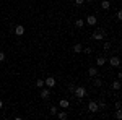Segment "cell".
<instances>
[{
  "instance_id": "6da1fadb",
  "label": "cell",
  "mask_w": 122,
  "mask_h": 120,
  "mask_svg": "<svg viewBox=\"0 0 122 120\" xmlns=\"http://www.w3.org/2000/svg\"><path fill=\"white\" fill-rule=\"evenodd\" d=\"M73 96H76L78 99H83L85 96H86V89H85L83 86H75V89H73Z\"/></svg>"
},
{
  "instance_id": "7a4b0ae2",
  "label": "cell",
  "mask_w": 122,
  "mask_h": 120,
  "mask_svg": "<svg viewBox=\"0 0 122 120\" xmlns=\"http://www.w3.org/2000/svg\"><path fill=\"white\" fill-rule=\"evenodd\" d=\"M91 37H93L94 41H103V37H104V29H96L93 34H91Z\"/></svg>"
},
{
  "instance_id": "3957f363",
  "label": "cell",
  "mask_w": 122,
  "mask_h": 120,
  "mask_svg": "<svg viewBox=\"0 0 122 120\" xmlns=\"http://www.w3.org/2000/svg\"><path fill=\"white\" fill-rule=\"evenodd\" d=\"M44 86L49 88V89H51V88H54V86H56V80H54L52 76H47L46 80H44Z\"/></svg>"
},
{
  "instance_id": "277c9868",
  "label": "cell",
  "mask_w": 122,
  "mask_h": 120,
  "mask_svg": "<svg viewBox=\"0 0 122 120\" xmlns=\"http://www.w3.org/2000/svg\"><path fill=\"white\" fill-rule=\"evenodd\" d=\"M88 110L93 112V114H94V112H98V110H99L98 102H96V101H90V102H88Z\"/></svg>"
},
{
  "instance_id": "5b68a950",
  "label": "cell",
  "mask_w": 122,
  "mask_h": 120,
  "mask_svg": "<svg viewBox=\"0 0 122 120\" xmlns=\"http://www.w3.org/2000/svg\"><path fill=\"white\" fill-rule=\"evenodd\" d=\"M109 63H111V67H116L117 68V67H121V58L119 57H111L109 58Z\"/></svg>"
},
{
  "instance_id": "8992f818",
  "label": "cell",
  "mask_w": 122,
  "mask_h": 120,
  "mask_svg": "<svg viewBox=\"0 0 122 120\" xmlns=\"http://www.w3.org/2000/svg\"><path fill=\"white\" fill-rule=\"evenodd\" d=\"M98 23V19H96V16L94 15H90V16H86V24H90V26H94Z\"/></svg>"
},
{
  "instance_id": "52a82bcc",
  "label": "cell",
  "mask_w": 122,
  "mask_h": 120,
  "mask_svg": "<svg viewBox=\"0 0 122 120\" xmlns=\"http://www.w3.org/2000/svg\"><path fill=\"white\" fill-rule=\"evenodd\" d=\"M13 33H15L16 36H23V34H25V26H23V24H18V26L15 28Z\"/></svg>"
},
{
  "instance_id": "ba28073f",
  "label": "cell",
  "mask_w": 122,
  "mask_h": 120,
  "mask_svg": "<svg viewBox=\"0 0 122 120\" xmlns=\"http://www.w3.org/2000/svg\"><path fill=\"white\" fill-rule=\"evenodd\" d=\"M42 99H49L51 97V91H49V88H44V89H41V94H39Z\"/></svg>"
},
{
  "instance_id": "9c48e42d",
  "label": "cell",
  "mask_w": 122,
  "mask_h": 120,
  "mask_svg": "<svg viewBox=\"0 0 122 120\" xmlns=\"http://www.w3.org/2000/svg\"><path fill=\"white\" fill-rule=\"evenodd\" d=\"M104 63H106V57H98V58H96V65H98V67H103Z\"/></svg>"
},
{
  "instance_id": "30bf717a",
  "label": "cell",
  "mask_w": 122,
  "mask_h": 120,
  "mask_svg": "<svg viewBox=\"0 0 122 120\" xmlns=\"http://www.w3.org/2000/svg\"><path fill=\"white\" fill-rule=\"evenodd\" d=\"M88 73H90V76H96L98 75V68L96 67H90L88 68Z\"/></svg>"
},
{
  "instance_id": "8fae6325",
  "label": "cell",
  "mask_w": 122,
  "mask_h": 120,
  "mask_svg": "<svg viewBox=\"0 0 122 120\" xmlns=\"http://www.w3.org/2000/svg\"><path fill=\"white\" fill-rule=\"evenodd\" d=\"M109 7H111L109 0H103V2H101V8L103 10H109Z\"/></svg>"
},
{
  "instance_id": "7c38bea8",
  "label": "cell",
  "mask_w": 122,
  "mask_h": 120,
  "mask_svg": "<svg viewBox=\"0 0 122 120\" xmlns=\"http://www.w3.org/2000/svg\"><path fill=\"white\" fill-rule=\"evenodd\" d=\"M56 115H57V117H59L60 120H65L67 117H68V115H67V112H59V110H57V114H56Z\"/></svg>"
},
{
  "instance_id": "4fadbf2b",
  "label": "cell",
  "mask_w": 122,
  "mask_h": 120,
  "mask_svg": "<svg viewBox=\"0 0 122 120\" xmlns=\"http://www.w3.org/2000/svg\"><path fill=\"white\" fill-rule=\"evenodd\" d=\"M68 106H70V104H68L67 99H60V107H62V109H67Z\"/></svg>"
},
{
  "instance_id": "5bb4252c",
  "label": "cell",
  "mask_w": 122,
  "mask_h": 120,
  "mask_svg": "<svg viewBox=\"0 0 122 120\" xmlns=\"http://www.w3.org/2000/svg\"><path fill=\"white\" fill-rule=\"evenodd\" d=\"M81 49H83V46H81V44H75V46H73V52H75V54H78V52H81Z\"/></svg>"
},
{
  "instance_id": "9a60e30c",
  "label": "cell",
  "mask_w": 122,
  "mask_h": 120,
  "mask_svg": "<svg viewBox=\"0 0 122 120\" xmlns=\"http://www.w3.org/2000/svg\"><path fill=\"white\" fill-rule=\"evenodd\" d=\"M75 26H76V28H83V26H85V19H76Z\"/></svg>"
},
{
  "instance_id": "2e32d148",
  "label": "cell",
  "mask_w": 122,
  "mask_h": 120,
  "mask_svg": "<svg viewBox=\"0 0 122 120\" xmlns=\"http://www.w3.org/2000/svg\"><path fill=\"white\" fill-rule=\"evenodd\" d=\"M112 88L116 89V91H119V89H121V80H117V81H114V83H112Z\"/></svg>"
},
{
  "instance_id": "e0dca14e",
  "label": "cell",
  "mask_w": 122,
  "mask_h": 120,
  "mask_svg": "<svg viewBox=\"0 0 122 120\" xmlns=\"http://www.w3.org/2000/svg\"><path fill=\"white\" fill-rule=\"evenodd\" d=\"M94 86H96V88H101V86H103V81H101L99 78H96V80H94Z\"/></svg>"
},
{
  "instance_id": "ac0fdd59",
  "label": "cell",
  "mask_w": 122,
  "mask_h": 120,
  "mask_svg": "<svg viewBox=\"0 0 122 120\" xmlns=\"http://www.w3.org/2000/svg\"><path fill=\"white\" fill-rule=\"evenodd\" d=\"M36 86L38 88H44V80H36Z\"/></svg>"
},
{
  "instance_id": "d6986e66",
  "label": "cell",
  "mask_w": 122,
  "mask_h": 120,
  "mask_svg": "<svg viewBox=\"0 0 122 120\" xmlns=\"http://www.w3.org/2000/svg\"><path fill=\"white\" fill-rule=\"evenodd\" d=\"M116 119H117V120H121V119H122V112H121V109H117V110H116Z\"/></svg>"
},
{
  "instance_id": "ffe728a7",
  "label": "cell",
  "mask_w": 122,
  "mask_h": 120,
  "mask_svg": "<svg viewBox=\"0 0 122 120\" xmlns=\"http://www.w3.org/2000/svg\"><path fill=\"white\" fill-rule=\"evenodd\" d=\"M109 49H111V42H104V50L107 52Z\"/></svg>"
},
{
  "instance_id": "44dd1931",
  "label": "cell",
  "mask_w": 122,
  "mask_h": 120,
  "mask_svg": "<svg viewBox=\"0 0 122 120\" xmlns=\"http://www.w3.org/2000/svg\"><path fill=\"white\" fill-rule=\"evenodd\" d=\"M98 107H99V109H104V107H106L104 101H99V102H98Z\"/></svg>"
},
{
  "instance_id": "7402d4cb",
  "label": "cell",
  "mask_w": 122,
  "mask_h": 120,
  "mask_svg": "<svg viewBox=\"0 0 122 120\" xmlns=\"http://www.w3.org/2000/svg\"><path fill=\"white\" fill-rule=\"evenodd\" d=\"M51 114H52V115H56V114H57V107H56V106L51 107Z\"/></svg>"
},
{
  "instance_id": "603a6c76",
  "label": "cell",
  "mask_w": 122,
  "mask_h": 120,
  "mask_svg": "<svg viewBox=\"0 0 122 120\" xmlns=\"http://www.w3.org/2000/svg\"><path fill=\"white\" fill-rule=\"evenodd\" d=\"M85 54H91V47H85V49H81Z\"/></svg>"
},
{
  "instance_id": "cb8c5ba5",
  "label": "cell",
  "mask_w": 122,
  "mask_h": 120,
  "mask_svg": "<svg viewBox=\"0 0 122 120\" xmlns=\"http://www.w3.org/2000/svg\"><path fill=\"white\" fill-rule=\"evenodd\" d=\"M73 89H75V84H68V91L73 92Z\"/></svg>"
},
{
  "instance_id": "d4e9b609",
  "label": "cell",
  "mask_w": 122,
  "mask_h": 120,
  "mask_svg": "<svg viewBox=\"0 0 122 120\" xmlns=\"http://www.w3.org/2000/svg\"><path fill=\"white\" fill-rule=\"evenodd\" d=\"M5 58H7V57H5V54H3V52H0V62H3Z\"/></svg>"
},
{
  "instance_id": "484cf974",
  "label": "cell",
  "mask_w": 122,
  "mask_h": 120,
  "mask_svg": "<svg viewBox=\"0 0 122 120\" xmlns=\"http://www.w3.org/2000/svg\"><path fill=\"white\" fill-rule=\"evenodd\" d=\"M85 0H75V5H83Z\"/></svg>"
},
{
  "instance_id": "4316f807",
  "label": "cell",
  "mask_w": 122,
  "mask_h": 120,
  "mask_svg": "<svg viewBox=\"0 0 122 120\" xmlns=\"http://www.w3.org/2000/svg\"><path fill=\"white\" fill-rule=\"evenodd\" d=\"M116 16H117V19L121 21V19H122V11H117V15H116Z\"/></svg>"
},
{
  "instance_id": "83f0119b",
  "label": "cell",
  "mask_w": 122,
  "mask_h": 120,
  "mask_svg": "<svg viewBox=\"0 0 122 120\" xmlns=\"http://www.w3.org/2000/svg\"><path fill=\"white\" fill-rule=\"evenodd\" d=\"M2 107H3V102H2V101H0V109H2Z\"/></svg>"
},
{
  "instance_id": "f1b7e54d",
  "label": "cell",
  "mask_w": 122,
  "mask_h": 120,
  "mask_svg": "<svg viewBox=\"0 0 122 120\" xmlns=\"http://www.w3.org/2000/svg\"><path fill=\"white\" fill-rule=\"evenodd\" d=\"M86 2H88V3H91V2H93V0H86Z\"/></svg>"
}]
</instances>
